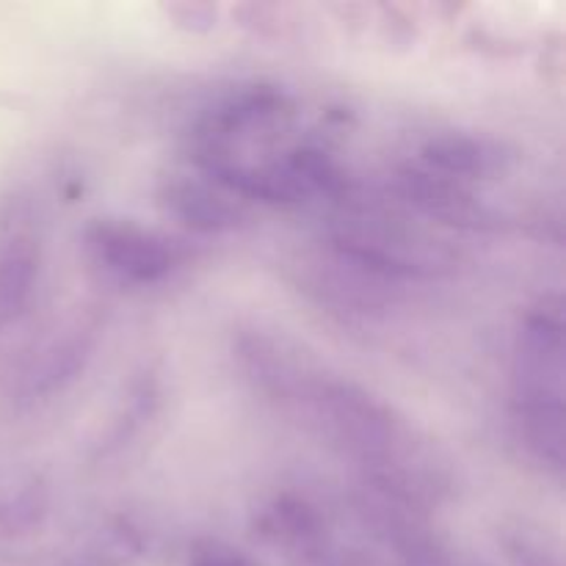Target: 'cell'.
Masks as SVG:
<instances>
[{
	"instance_id": "cell-10",
	"label": "cell",
	"mask_w": 566,
	"mask_h": 566,
	"mask_svg": "<svg viewBox=\"0 0 566 566\" xmlns=\"http://www.w3.org/2000/svg\"><path fill=\"white\" fill-rule=\"evenodd\" d=\"M260 534L274 539L276 545L304 547L313 545L324 531L321 514L307 501L296 495H280L260 512Z\"/></svg>"
},
{
	"instance_id": "cell-6",
	"label": "cell",
	"mask_w": 566,
	"mask_h": 566,
	"mask_svg": "<svg viewBox=\"0 0 566 566\" xmlns=\"http://www.w3.org/2000/svg\"><path fill=\"white\" fill-rule=\"evenodd\" d=\"M42 271V243L22 202L0 221V332L25 315Z\"/></svg>"
},
{
	"instance_id": "cell-1",
	"label": "cell",
	"mask_w": 566,
	"mask_h": 566,
	"mask_svg": "<svg viewBox=\"0 0 566 566\" xmlns=\"http://www.w3.org/2000/svg\"><path fill=\"white\" fill-rule=\"evenodd\" d=\"M564 379L566 343L562 298L542 302L523 315L514 335L512 392L514 426L525 451L551 473L564 475Z\"/></svg>"
},
{
	"instance_id": "cell-15",
	"label": "cell",
	"mask_w": 566,
	"mask_h": 566,
	"mask_svg": "<svg viewBox=\"0 0 566 566\" xmlns=\"http://www.w3.org/2000/svg\"><path fill=\"white\" fill-rule=\"evenodd\" d=\"M169 14L175 17L177 25L188 28V31H210L216 25V9L208 3L169 6Z\"/></svg>"
},
{
	"instance_id": "cell-8",
	"label": "cell",
	"mask_w": 566,
	"mask_h": 566,
	"mask_svg": "<svg viewBox=\"0 0 566 566\" xmlns=\"http://www.w3.org/2000/svg\"><path fill=\"white\" fill-rule=\"evenodd\" d=\"M423 166L451 180H495L512 164V153L501 142L475 133L446 130L431 136L420 149Z\"/></svg>"
},
{
	"instance_id": "cell-2",
	"label": "cell",
	"mask_w": 566,
	"mask_h": 566,
	"mask_svg": "<svg viewBox=\"0 0 566 566\" xmlns=\"http://www.w3.org/2000/svg\"><path fill=\"white\" fill-rule=\"evenodd\" d=\"M329 249L340 260L390 285L437 280L457 269V258L446 241L381 210H352L337 219Z\"/></svg>"
},
{
	"instance_id": "cell-11",
	"label": "cell",
	"mask_w": 566,
	"mask_h": 566,
	"mask_svg": "<svg viewBox=\"0 0 566 566\" xmlns=\"http://www.w3.org/2000/svg\"><path fill=\"white\" fill-rule=\"evenodd\" d=\"M287 166H291L293 175L302 180V186L307 188L310 197L313 193H326V197H346L348 182L343 175L340 166L329 158L326 153H321L318 147H296L293 153L285 155Z\"/></svg>"
},
{
	"instance_id": "cell-14",
	"label": "cell",
	"mask_w": 566,
	"mask_h": 566,
	"mask_svg": "<svg viewBox=\"0 0 566 566\" xmlns=\"http://www.w3.org/2000/svg\"><path fill=\"white\" fill-rule=\"evenodd\" d=\"M188 566H249L241 551L219 539L197 542L188 556Z\"/></svg>"
},
{
	"instance_id": "cell-13",
	"label": "cell",
	"mask_w": 566,
	"mask_h": 566,
	"mask_svg": "<svg viewBox=\"0 0 566 566\" xmlns=\"http://www.w3.org/2000/svg\"><path fill=\"white\" fill-rule=\"evenodd\" d=\"M155 407H158V385H155L153 376H147V379H142L133 385V392H130V398H127L125 412H122L119 418H116V423L111 426L108 440H105L103 451L122 446V442H125L127 437H130L133 431H136L138 426H142L144 420L155 412Z\"/></svg>"
},
{
	"instance_id": "cell-12",
	"label": "cell",
	"mask_w": 566,
	"mask_h": 566,
	"mask_svg": "<svg viewBox=\"0 0 566 566\" xmlns=\"http://www.w3.org/2000/svg\"><path fill=\"white\" fill-rule=\"evenodd\" d=\"M503 547L506 556L517 566H564L556 542L539 528L517 523L503 531Z\"/></svg>"
},
{
	"instance_id": "cell-4",
	"label": "cell",
	"mask_w": 566,
	"mask_h": 566,
	"mask_svg": "<svg viewBox=\"0 0 566 566\" xmlns=\"http://www.w3.org/2000/svg\"><path fill=\"white\" fill-rule=\"evenodd\" d=\"M392 191L403 205L418 210L437 224L457 227V230H495L497 213L479 193L468 188V182L451 180L429 166L407 164L392 175Z\"/></svg>"
},
{
	"instance_id": "cell-7",
	"label": "cell",
	"mask_w": 566,
	"mask_h": 566,
	"mask_svg": "<svg viewBox=\"0 0 566 566\" xmlns=\"http://www.w3.org/2000/svg\"><path fill=\"white\" fill-rule=\"evenodd\" d=\"M160 208L175 216L188 230L202 235H224L241 230L249 221L235 197L197 177H169L158 191Z\"/></svg>"
},
{
	"instance_id": "cell-5",
	"label": "cell",
	"mask_w": 566,
	"mask_h": 566,
	"mask_svg": "<svg viewBox=\"0 0 566 566\" xmlns=\"http://www.w3.org/2000/svg\"><path fill=\"white\" fill-rule=\"evenodd\" d=\"M99 343V321L94 315H77L75 321L55 329L28 359L17 381V398L25 403L44 401L64 392L92 363Z\"/></svg>"
},
{
	"instance_id": "cell-3",
	"label": "cell",
	"mask_w": 566,
	"mask_h": 566,
	"mask_svg": "<svg viewBox=\"0 0 566 566\" xmlns=\"http://www.w3.org/2000/svg\"><path fill=\"white\" fill-rule=\"evenodd\" d=\"M88 254L116 280L155 285L177 265V249L169 238L127 219H94L83 232Z\"/></svg>"
},
{
	"instance_id": "cell-16",
	"label": "cell",
	"mask_w": 566,
	"mask_h": 566,
	"mask_svg": "<svg viewBox=\"0 0 566 566\" xmlns=\"http://www.w3.org/2000/svg\"><path fill=\"white\" fill-rule=\"evenodd\" d=\"M464 566H486V564H481V562H468Z\"/></svg>"
},
{
	"instance_id": "cell-9",
	"label": "cell",
	"mask_w": 566,
	"mask_h": 566,
	"mask_svg": "<svg viewBox=\"0 0 566 566\" xmlns=\"http://www.w3.org/2000/svg\"><path fill=\"white\" fill-rule=\"evenodd\" d=\"M50 512V486L28 464L0 468V539H22L42 528Z\"/></svg>"
}]
</instances>
